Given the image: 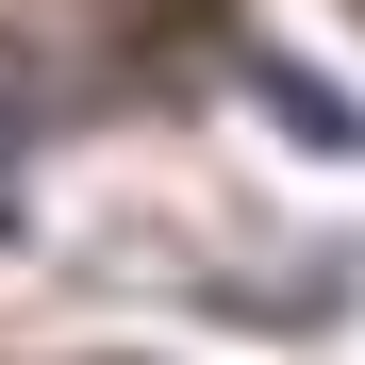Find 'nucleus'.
I'll return each instance as SVG.
<instances>
[{
    "instance_id": "f257e3e1",
    "label": "nucleus",
    "mask_w": 365,
    "mask_h": 365,
    "mask_svg": "<svg viewBox=\"0 0 365 365\" xmlns=\"http://www.w3.org/2000/svg\"><path fill=\"white\" fill-rule=\"evenodd\" d=\"M250 100L282 116V133H299V150H365V116H349L332 83H282V67H250Z\"/></svg>"
},
{
    "instance_id": "f03ea898",
    "label": "nucleus",
    "mask_w": 365,
    "mask_h": 365,
    "mask_svg": "<svg viewBox=\"0 0 365 365\" xmlns=\"http://www.w3.org/2000/svg\"><path fill=\"white\" fill-rule=\"evenodd\" d=\"M0 232H17V133H0Z\"/></svg>"
}]
</instances>
